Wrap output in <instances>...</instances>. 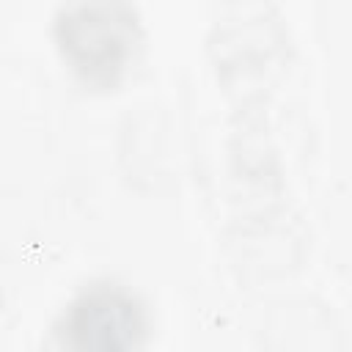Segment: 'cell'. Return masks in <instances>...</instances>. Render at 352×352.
Returning <instances> with one entry per match:
<instances>
[{"mask_svg": "<svg viewBox=\"0 0 352 352\" xmlns=\"http://www.w3.org/2000/svg\"><path fill=\"white\" fill-rule=\"evenodd\" d=\"M55 38L74 72L107 82L126 69L138 50V11L121 0L72 3L55 16Z\"/></svg>", "mask_w": 352, "mask_h": 352, "instance_id": "cell-1", "label": "cell"}, {"mask_svg": "<svg viewBox=\"0 0 352 352\" xmlns=\"http://www.w3.org/2000/svg\"><path fill=\"white\" fill-rule=\"evenodd\" d=\"M146 330L140 297L113 280L80 289L55 324L63 352H138Z\"/></svg>", "mask_w": 352, "mask_h": 352, "instance_id": "cell-2", "label": "cell"}]
</instances>
